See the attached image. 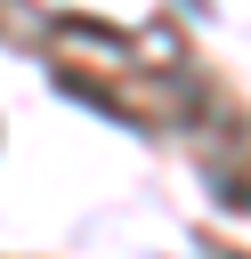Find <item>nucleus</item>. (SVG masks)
I'll use <instances>...</instances> for the list:
<instances>
[{"mask_svg":"<svg viewBox=\"0 0 251 259\" xmlns=\"http://www.w3.org/2000/svg\"><path fill=\"white\" fill-rule=\"evenodd\" d=\"M178 8H186V16H211V0H178Z\"/></svg>","mask_w":251,"mask_h":259,"instance_id":"nucleus-1","label":"nucleus"}]
</instances>
